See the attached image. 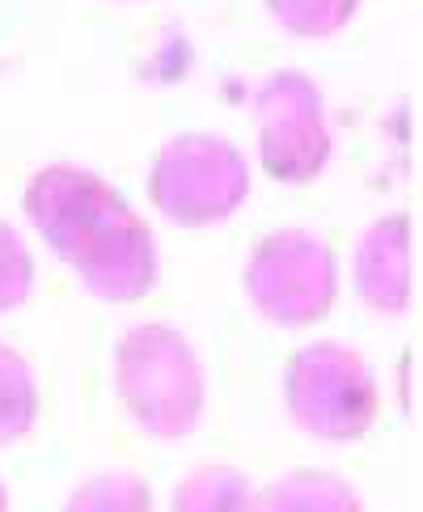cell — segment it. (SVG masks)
<instances>
[{"label": "cell", "mask_w": 423, "mask_h": 512, "mask_svg": "<svg viewBox=\"0 0 423 512\" xmlns=\"http://www.w3.org/2000/svg\"><path fill=\"white\" fill-rule=\"evenodd\" d=\"M263 5L284 34L305 43H322L352 26L364 0H263Z\"/></svg>", "instance_id": "8fae6325"}, {"label": "cell", "mask_w": 423, "mask_h": 512, "mask_svg": "<svg viewBox=\"0 0 423 512\" xmlns=\"http://www.w3.org/2000/svg\"><path fill=\"white\" fill-rule=\"evenodd\" d=\"M259 512H360V496L339 474L297 470L267 487Z\"/></svg>", "instance_id": "ba28073f"}, {"label": "cell", "mask_w": 423, "mask_h": 512, "mask_svg": "<svg viewBox=\"0 0 423 512\" xmlns=\"http://www.w3.org/2000/svg\"><path fill=\"white\" fill-rule=\"evenodd\" d=\"M127 5H136V0H127Z\"/></svg>", "instance_id": "9a60e30c"}, {"label": "cell", "mask_w": 423, "mask_h": 512, "mask_svg": "<svg viewBox=\"0 0 423 512\" xmlns=\"http://www.w3.org/2000/svg\"><path fill=\"white\" fill-rule=\"evenodd\" d=\"M174 512H259L246 474L233 466H199L174 491Z\"/></svg>", "instance_id": "9c48e42d"}, {"label": "cell", "mask_w": 423, "mask_h": 512, "mask_svg": "<svg viewBox=\"0 0 423 512\" xmlns=\"http://www.w3.org/2000/svg\"><path fill=\"white\" fill-rule=\"evenodd\" d=\"M149 204L178 229H212L250 199V161L216 132H178L161 144L144 178Z\"/></svg>", "instance_id": "3957f363"}, {"label": "cell", "mask_w": 423, "mask_h": 512, "mask_svg": "<svg viewBox=\"0 0 423 512\" xmlns=\"http://www.w3.org/2000/svg\"><path fill=\"white\" fill-rule=\"evenodd\" d=\"M360 301L377 314H407L415 297V216L385 212L360 233L352 250Z\"/></svg>", "instance_id": "52a82bcc"}, {"label": "cell", "mask_w": 423, "mask_h": 512, "mask_svg": "<svg viewBox=\"0 0 423 512\" xmlns=\"http://www.w3.org/2000/svg\"><path fill=\"white\" fill-rule=\"evenodd\" d=\"M284 402L292 424L314 441L347 445L373 428L381 394L369 360L356 347L339 339H318L288 360Z\"/></svg>", "instance_id": "5b68a950"}, {"label": "cell", "mask_w": 423, "mask_h": 512, "mask_svg": "<svg viewBox=\"0 0 423 512\" xmlns=\"http://www.w3.org/2000/svg\"><path fill=\"white\" fill-rule=\"evenodd\" d=\"M259 166L280 187H309L326 174L335 153L322 85L305 68H275L254 89Z\"/></svg>", "instance_id": "8992f818"}, {"label": "cell", "mask_w": 423, "mask_h": 512, "mask_svg": "<svg viewBox=\"0 0 423 512\" xmlns=\"http://www.w3.org/2000/svg\"><path fill=\"white\" fill-rule=\"evenodd\" d=\"M22 208L34 233L85 284L89 297L132 305L157 288V233L132 199H123V191L102 174L77 161H51L30 174Z\"/></svg>", "instance_id": "6da1fadb"}, {"label": "cell", "mask_w": 423, "mask_h": 512, "mask_svg": "<svg viewBox=\"0 0 423 512\" xmlns=\"http://www.w3.org/2000/svg\"><path fill=\"white\" fill-rule=\"evenodd\" d=\"M34 292V254L17 225L0 216V314L22 309Z\"/></svg>", "instance_id": "4fadbf2b"}, {"label": "cell", "mask_w": 423, "mask_h": 512, "mask_svg": "<svg viewBox=\"0 0 423 512\" xmlns=\"http://www.w3.org/2000/svg\"><path fill=\"white\" fill-rule=\"evenodd\" d=\"M242 284L263 322L280 326V331H301L335 309L339 259L314 229L284 225L250 246Z\"/></svg>", "instance_id": "277c9868"}, {"label": "cell", "mask_w": 423, "mask_h": 512, "mask_svg": "<svg viewBox=\"0 0 423 512\" xmlns=\"http://www.w3.org/2000/svg\"><path fill=\"white\" fill-rule=\"evenodd\" d=\"M115 390L149 441H182L208 402L195 343L170 322H140L115 343Z\"/></svg>", "instance_id": "7a4b0ae2"}, {"label": "cell", "mask_w": 423, "mask_h": 512, "mask_svg": "<svg viewBox=\"0 0 423 512\" xmlns=\"http://www.w3.org/2000/svg\"><path fill=\"white\" fill-rule=\"evenodd\" d=\"M64 512H153L149 483L136 474H94L89 483L72 491Z\"/></svg>", "instance_id": "7c38bea8"}, {"label": "cell", "mask_w": 423, "mask_h": 512, "mask_svg": "<svg viewBox=\"0 0 423 512\" xmlns=\"http://www.w3.org/2000/svg\"><path fill=\"white\" fill-rule=\"evenodd\" d=\"M34 419H39V386L30 364L17 347L0 343V445L30 436Z\"/></svg>", "instance_id": "30bf717a"}, {"label": "cell", "mask_w": 423, "mask_h": 512, "mask_svg": "<svg viewBox=\"0 0 423 512\" xmlns=\"http://www.w3.org/2000/svg\"><path fill=\"white\" fill-rule=\"evenodd\" d=\"M0 512H9V491H5V483H0Z\"/></svg>", "instance_id": "5bb4252c"}]
</instances>
